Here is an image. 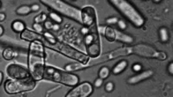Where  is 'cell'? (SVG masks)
I'll list each match as a JSON object with an SVG mask.
<instances>
[{
  "mask_svg": "<svg viewBox=\"0 0 173 97\" xmlns=\"http://www.w3.org/2000/svg\"><path fill=\"white\" fill-rule=\"evenodd\" d=\"M47 54L42 41H33L30 43L28 51V70L34 81L42 80L44 76Z\"/></svg>",
  "mask_w": 173,
  "mask_h": 97,
  "instance_id": "obj_1",
  "label": "cell"
},
{
  "mask_svg": "<svg viewBox=\"0 0 173 97\" xmlns=\"http://www.w3.org/2000/svg\"><path fill=\"white\" fill-rule=\"evenodd\" d=\"M109 3L115 9L119 11L123 16L132 23L133 26L136 28H141L144 26L146 19L142 16L139 11L136 9V7L132 4H131L129 1L126 0H111Z\"/></svg>",
  "mask_w": 173,
  "mask_h": 97,
  "instance_id": "obj_2",
  "label": "cell"
},
{
  "mask_svg": "<svg viewBox=\"0 0 173 97\" xmlns=\"http://www.w3.org/2000/svg\"><path fill=\"white\" fill-rule=\"evenodd\" d=\"M43 77L55 82L64 84L66 86H76L80 81L79 77L75 74L62 71L53 67H45Z\"/></svg>",
  "mask_w": 173,
  "mask_h": 97,
  "instance_id": "obj_3",
  "label": "cell"
},
{
  "mask_svg": "<svg viewBox=\"0 0 173 97\" xmlns=\"http://www.w3.org/2000/svg\"><path fill=\"white\" fill-rule=\"evenodd\" d=\"M41 3L52 9L55 12L62 14L73 20L81 23V10L60 0H42Z\"/></svg>",
  "mask_w": 173,
  "mask_h": 97,
  "instance_id": "obj_4",
  "label": "cell"
},
{
  "mask_svg": "<svg viewBox=\"0 0 173 97\" xmlns=\"http://www.w3.org/2000/svg\"><path fill=\"white\" fill-rule=\"evenodd\" d=\"M36 88V81L32 77L22 80L9 79L5 82V90L9 95H16L33 90Z\"/></svg>",
  "mask_w": 173,
  "mask_h": 97,
  "instance_id": "obj_5",
  "label": "cell"
},
{
  "mask_svg": "<svg viewBox=\"0 0 173 97\" xmlns=\"http://www.w3.org/2000/svg\"><path fill=\"white\" fill-rule=\"evenodd\" d=\"M54 49L60 52L61 54L69 57L71 59L76 60V61L79 62L80 63L85 65V66L88 63V62L90 60L87 55L84 54L83 52H81L75 48H73V47H71V46L64 43H62V42H57L55 43Z\"/></svg>",
  "mask_w": 173,
  "mask_h": 97,
  "instance_id": "obj_6",
  "label": "cell"
},
{
  "mask_svg": "<svg viewBox=\"0 0 173 97\" xmlns=\"http://www.w3.org/2000/svg\"><path fill=\"white\" fill-rule=\"evenodd\" d=\"M132 54V46H127V47H120V48H116L114 50H112L108 53L100 56L97 57V59L94 60L93 62H88V63L85 66L86 67H91V66H95V65L101 64L103 62H108V61H112V60L119 58L122 56H126Z\"/></svg>",
  "mask_w": 173,
  "mask_h": 97,
  "instance_id": "obj_7",
  "label": "cell"
},
{
  "mask_svg": "<svg viewBox=\"0 0 173 97\" xmlns=\"http://www.w3.org/2000/svg\"><path fill=\"white\" fill-rule=\"evenodd\" d=\"M84 42L86 45V50L87 56L92 58L99 57L101 51V43L100 40L99 34L97 33H88L85 36Z\"/></svg>",
  "mask_w": 173,
  "mask_h": 97,
  "instance_id": "obj_8",
  "label": "cell"
},
{
  "mask_svg": "<svg viewBox=\"0 0 173 97\" xmlns=\"http://www.w3.org/2000/svg\"><path fill=\"white\" fill-rule=\"evenodd\" d=\"M6 74L13 80H22L31 77L27 69L16 63H11L6 67Z\"/></svg>",
  "mask_w": 173,
  "mask_h": 97,
  "instance_id": "obj_9",
  "label": "cell"
},
{
  "mask_svg": "<svg viewBox=\"0 0 173 97\" xmlns=\"http://www.w3.org/2000/svg\"><path fill=\"white\" fill-rule=\"evenodd\" d=\"M94 92V86L88 81H83L78 83L69 92L65 97H88Z\"/></svg>",
  "mask_w": 173,
  "mask_h": 97,
  "instance_id": "obj_10",
  "label": "cell"
},
{
  "mask_svg": "<svg viewBox=\"0 0 173 97\" xmlns=\"http://www.w3.org/2000/svg\"><path fill=\"white\" fill-rule=\"evenodd\" d=\"M97 21L96 11L93 6H86L81 10V23L84 27H92Z\"/></svg>",
  "mask_w": 173,
  "mask_h": 97,
  "instance_id": "obj_11",
  "label": "cell"
},
{
  "mask_svg": "<svg viewBox=\"0 0 173 97\" xmlns=\"http://www.w3.org/2000/svg\"><path fill=\"white\" fill-rule=\"evenodd\" d=\"M132 54L138 55L142 57L147 58H157V52L155 48L150 45L146 44H137L134 46H132Z\"/></svg>",
  "mask_w": 173,
  "mask_h": 97,
  "instance_id": "obj_12",
  "label": "cell"
},
{
  "mask_svg": "<svg viewBox=\"0 0 173 97\" xmlns=\"http://www.w3.org/2000/svg\"><path fill=\"white\" fill-rule=\"evenodd\" d=\"M20 38L23 39V40H24V41L30 42V43L33 42V41H42V42L44 41V39H43L42 35L35 32V31H31L27 30V29H25L20 34Z\"/></svg>",
  "mask_w": 173,
  "mask_h": 97,
  "instance_id": "obj_13",
  "label": "cell"
},
{
  "mask_svg": "<svg viewBox=\"0 0 173 97\" xmlns=\"http://www.w3.org/2000/svg\"><path fill=\"white\" fill-rule=\"evenodd\" d=\"M152 76H153V71L152 70H146L144 72H141V73H139L135 76L130 77L129 79L127 80V82L129 84L133 85V84H137V83H139V82H140L142 81H145V80L150 78Z\"/></svg>",
  "mask_w": 173,
  "mask_h": 97,
  "instance_id": "obj_14",
  "label": "cell"
},
{
  "mask_svg": "<svg viewBox=\"0 0 173 97\" xmlns=\"http://www.w3.org/2000/svg\"><path fill=\"white\" fill-rule=\"evenodd\" d=\"M115 41L129 44V43H133V38L131 37L130 35L125 34L124 32L115 30Z\"/></svg>",
  "mask_w": 173,
  "mask_h": 97,
  "instance_id": "obj_15",
  "label": "cell"
},
{
  "mask_svg": "<svg viewBox=\"0 0 173 97\" xmlns=\"http://www.w3.org/2000/svg\"><path fill=\"white\" fill-rule=\"evenodd\" d=\"M3 57L6 60V61H11V60L14 59L15 57H16L18 56V53L16 49H14L11 47H7L4 50L2 53Z\"/></svg>",
  "mask_w": 173,
  "mask_h": 97,
  "instance_id": "obj_16",
  "label": "cell"
},
{
  "mask_svg": "<svg viewBox=\"0 0 173 97\" xmlns=\"http://www.w3.org/2000/svg\"><path fill=\"white\" fill-rule=\"evenodd\" d=\"M127 65H128V63H127V62L125 60H122V61L119 62L113 68V70H112L113 74H114V75H119L120 73H122L127 68Z\"/></svg>",
  "mask_w": 173,
  "mask_h": 97,
  "instance_id": "obj_17",
  "label": "cell"
},
{
  "mask_svg": "<svg viewBox=\"0 0 173 97\" xmlns=\"http://www.w3.org/2000/svg\"><path fill=\"white\" fill-rule=\"evenodd\" d=\"M11 29H12L13 31H15L16 33H20L21 34L26 28H25V24L23 23V22L20 21V20H16V21L12 22Z\"/></svg>",
  "mask_w": 173,
  "mask_h": 97,
  "instance_id": "obj_18",
  "label": "cell"
},
{
  "mask_svg": "<svg viewBox=\"0 0 173 97\" xmlns=\"http://www.w3.org/2000/svg\"><path fill=\"white\" fill-rule=\"evenodd\" d=\"M104 36L109 42H114L115 41V29L111 26H106Z\"/></svg>",
  "mask_w": 173,
  "mask_h": 97,
  "instance_id": "obj_19",
  "label": "cell"
},
{
  "mask_svg": "<svg viewBox=\"0 0 173 97\" xmlns=\"http://www.w3.org/2000/svg\"><path fill=\"white\" fill-rule=\"evenodd\" d=\"M30 12H32L31 8H30V6L27 5L19 6L16 10V13L19 16H27Z\"/></svg>",
  "mask_w": 173,
  "mask_h": 97,
  "instance_id": "obj_20",
  "label": "cell"
},
{
  "mask_svg": "<svg viewBox=\"0 0 173 97\" xmlns=\"http://www.w3.org/2000/svg\"><path fill=\"white\" fill-rule=\"evenodd\" d=\"M43 38L45 42H47V43L51 44V45H55V43H57L56 38H55V36H53L49 31H44L43 33Z\"/></svg>",
  "mask_w": 173,
  "mask_h": 97,
  "instance_id": "obj_21",
  "label": "cell"
},
{
  "mask_svg": "<svg viewBox=\"0 0 173 97\" xmlns=\"http://www.w3.org/2000/svg\"><path fill=\"white\" fill-rule=\"evenodd\" d=\"M85 68V65L81 64V63H74V64H68L65 66V70L67 72H69L71 71H76V70H80L81 69H84Z\"/></svg>",
  "mask_w": 173,
  "mask_h": 97,
  "instance_id": "obj_22",
  "label": "cell"
},
{
  "mask_svg": "<svg viewBox=\"0 0 173 97\" xmlns=\"http://www.w3.org/2000/svg\"><path fill=\"white\" fill-rule=\"evenodd\" d=\"M159 38L162 43H167L169 41V32H168V30L166 28H161L159 30Z\"/></svg>",
  "mask_w": 173,
  "mask_h": 97,
  "instance_id": "obj_23",
  "label": "cell"
},
{
  "mask_svg": "<svg viewBox=\"0 0 173 97\" xmlns=\"http://www.w3.org/2000/svg\"><path fill=\"white\" fill-rule=\"evenodd\" d=\"M109 75H110V70H109V68L106 67V66L101 67L99 70V78H101L102 80L107 79Z\"/></svg>",
  "mask_w": 173,
  "mask_h": 97,
  "instance_id": "obj_24",
  "label": "cell"
},
{
  "mask_svg": "<svg viewBox=\"0 0 173 97\" xmlns=\"http://www.w3.org/2000/svg\"><path fill=\"white\" fill-rule=\"evenodd\" d=\"M49 17L50 19L53 22H55V23H57V24H60L62 22V17L60 16L58 13L55 12V11H51L49 13Z\"/></svg>",
  "mask_w": 173,
  "mask_h": 97,
  "instance_id": "obj_25",
  "label": "cell"
},
{
  "mask_svg": "<svg viewBox=\"0 0 173 97\" xmlns=\"http://www.w3.org/2000/svg\"><path fill=\"white\" fill-rule=\"evenodd\" d=\"M47 19H48V15H47L46 13H44V12H42V13H40L39 15H37V16L35 17L34 22H35L36 23L42 24V23L46 22L47 21Z\"/></svg>",
  "mask_w": 173,
  "mask_h": 97,
  "instance_id": "obj_26",
  "label": "cell"
},
{
  "mask_svg": "<svg viewBox=\"0 0 173 97\" xmlns=\"http://www.w3.org/2000/svg\"><path fill=\"white\" fill-rule=\"evenodd\" d=\"M33 29L35 30V31L38 34H43L44 32V28L42 24H40V23H34L32 25Z\"/></svg>",
  "mask_w": 173,
  "mask_h": 97,
  "instance_id": "obj_27",
  "label": "cell"
},
{
  "mask_svg": "<svg viewBox=\"0 0 173 97\" xmlns=\"http://www.w3.org/2000/svg\"><path fill=\"white\" fill-rule=\"evenodd\" d=\"M119 21V19H118V17H116V16H111V17H108L107 19H106V23L109 24V25H113V24H116Z\"/></svg>",
  "mask_w": 173,
  "mask_h": 97,
  "instance_id": "obj_28",
  "label": "cell"
},
{
  "mask_svg": "<svg viewBox=\"0 0 173 97\" xmlns=\"http://www.w3.org/2000/svg\"><path fill=\"white\" fill-rule=\"evenodd\" d=\"M105 89H106V91L108 92V93L113 91L114 89V82H112V81H108V83L106 84V86H105Z\"/></svg>",
  "mask_w": 173,
  "mask_h": 97,
  "instance_id": "obj_29",
  "label": "cell"
},
{
  "mask_svg": "<svg viewBox=\"0 0 173 97\" xmlns=\"http://www.w3.org/2000/svg\"><path fill=\"white\" fill-rule=\"evenodd\" d=\"M53 25H54V23H53L51 21H46L44 22L43 28H44V30H47V31H50V30L53 29Z\"/></svg>",
  "mask_w": 173,
  "mask_h": 97,
  "instance_id": "obj_30",
  "label": "cell"
},
{
  "mask_svg": "<svg viewBox=\"0 0 173 97\" xmlns=\"http://www.w3.org/2000/svg\"><path fill=\"white\" fill-rule=\"evenodd\" d=\"M166 58H167V55L165 54L164 52H163V51H158V52H157V58H156V59L164 61V60H165Z\"/></svg>",
  "mask_w": 173,
  "mask_h": 97,
  "instance_id": "obj_31",
  "label": "cell"
},
{
  "mask_svg": "<svg viewBox=\"0 0 173 97\" xmlns=\"http://www.w3.org/2000/svg\"><path fill=\"white\" fill-rule=\"evenodd\" d=\"M118 27L120 29V30H122V31H124L126 29V23H125V22L123 20V19H119V21H118Z\"/></svg>",
  "mask_w": 173,
  "mask_h": 97,
  "instance_id": "obj_32",
  "label": "cell"
},
{
  "mask_svg": "<svg viewBox=\"0 0 173 97\" xmlns=\"http://www.w3.org/2000/svg\"><path fill=\"white\" fill-rule=\"evenodd\" d=\"M103 84V80L102 79H101V78H97L94 82V87H95V88H101V87L102 86Z\"/></svg>",
  "mask_w": 173,
  "mask_h": 97,
  "instance_id": "obj_33",
  "label": "cell"
},
{
  "mask_svg": "<svg viewBox=\"0 0 173 97\" xmlns=\"http://www.w3.org/2000/svg\"><path fill=\"white\" fill-rule=\"evenodd\" d=\"M132 70L133 71H135V72H140L141 70H142V65L139 64V63H135V64H133L132 66Z\"/></svg>",
  "mask_w": 173,
  "mask_h": 97,
  "instance_id": "obj_34",
  "label": "cell"
},
{
  "mask_svg": "<svg viewBox=\"0 0 173 97\" xmlns=\"http://www.w3.org/2000/svg\"><path fill=\"white\" fill-rule=\"evenodd\" d=\"M30 8H31V11L33 12H37L40 10V5H37V4H34L32 5H30Z\"/></svg>",
  "mask_w": 173,
  "mask_h": 97,
  "instance_id": "obj_35",
  "label": "cell"
},
{
  "mask_svg": "<svg viewBox=\"0 0 173 97\" xmlns=\"http://www.w3.org/2000/svg\"><path fill=\"white\" fill-rule=\"evenodd\" d=\"M105 29H106V26H103V25H100L98 27V34H101V35H104V32H105Z\"/></svg>",
  "mask_w": 173,
  "mask_h": 97,
  "instance_id": "obj_36",
  "label": "cell"
},
{
  "mask_svg": "<svg viewBox=\"0 0 173 97\" xmlns=\"http://www.w3.org/2000/svg\"><path fill=\"white\" fill-rule=\"evenodd\" d=\"M81 33L83 34V36H86L88 33H89V28H87V27H83L82 29H81Z\"/></svg>",
  "mask_w": 173,
  "mask_h": 97,
  "instance_id": "obj_37",
  "label": "cell"
},
{
  "mask_svg": "<svg viewBox=\"0 0 173 97\" xmlns=\"http://www.w3.org/2000/svg\"><path fill=\"white\" fill-rule=\"evenodd\" d=\"M168 70H169V73L171 75H173V63H171L169 66H168Z\"/></svg>",
  "mask_w": 173,
  "mask_h": 97,
  "instance_id": "obj_38",
  "label": "cell"
},
{
  "mask_svg": "<svg viewBox=\"0 0 173 97\" xmlns=\"http://www.w3.org/2000/svg\"><path fill=\"white\" fill-rule=\"evenodd\" d=\"M6 15L4 13V12H0V23L1 22H4L5 20Z\"/></svg>",
  "mask_w": 173,
  "mask_h": 97,
  "instance_id": "obj_39",
  "label": "cell"
},
{
  "mask_svg": "<svg viewBox=\"0 0 173 97\" xmlns=\"http://www.w3.org/2000/svg\"><path fill=\"white\" fill-rule=\"evenodd\" d=\"M59 29H60V25L59 24H57V23H54V25H53V31H59Z\"/></svg>",
  "mask_w": 173,
  "mask_h": 97,
  "instance_id": "obj_40",
  "label": "cell"
},
{
  "mask_svg": "<svg viewBox=\"0 0 173 97\" xmlns=\"http://www.w3.org/2000/svg\"><path fill=\"white\" fill-rule=\"evenodd\" d=\"M3 80H4V74H3V72H2V71H0V85L2 84Z\"/></svg>",
  "mask_w": 173,
  "mask_h": 97,
  "instance_id": "obj_41",
  "label": "cell"
},
{
  "mask_svg": "<svg viewBox=\"0 0 173 97\" xmlns=\"http://www.w3.org/2000/svg\"><path fill=\"white\" fill-rule=\"evenodd\" d=\"M4 32H5V29H4V27L2 25H0V37L3 36Z\"/></svg>",
  "mask_w": 173,
  "mask_h": 97,
  "instance_id": "obj_42",
  "label": "cell"
},
{
  "mask_svg": "<svg viewBox=\"0 0 173 97\" xmlns=\"http://www.w3.org/2000/svg\"><path fill=\"white\" fill-rule=\"evenodd\" d=\"M1 5H2V4H1V2H0V7H1Z\"/></svg>",
  "mask_w": 173,
  "mask_h": 97,
  "instance_id": "obj_43",
  "label": "cell"
}]
</instances>
